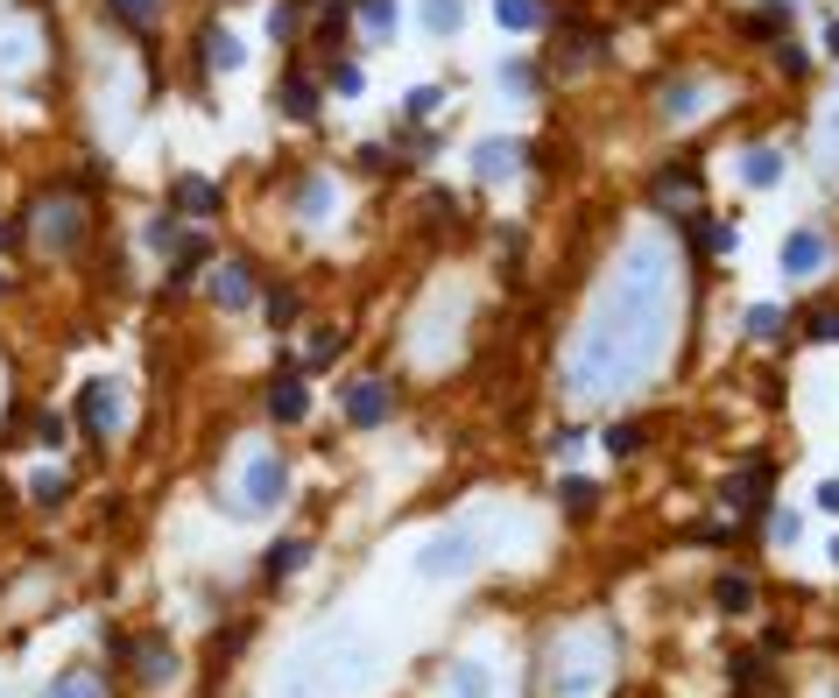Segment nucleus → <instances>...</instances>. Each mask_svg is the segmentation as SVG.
<instances>
[{
  "instance_id": "nucleus-1",
  "label": "nucleus",
  "mask_w": 839,
  "mask_h": 698,
  "mask_svg": "<svg viewBox=\"0 0 839 698\" xmlns=\"http://www.w3.org/2000/svg\"><path fill=\"white\" fill-rule=\"evenodd\" d=\"M670 324H678V261L656 233L621 247V269H613L599 310L586 318L572 360H564V395L579 403H607V395L635 389L670 346Z\"/></svg>"
},
{
  "instance_id": "nucleus-2",
  "label": "nucleus",
  "mask_w": 839,
  "mask_h": 698,
  "mask_svg": "<svg viewBox=\"0 0 839 698\" xmlns=\"http://www.w3.org/2000/svg\"><path fill=\"white\" fill-rule=\"evenodd\" d=\"M613 677V642L599 628H572L550 649V698H599Z\"/></svg>"
},
{
  "instance_id": "nucleus-3",
  "label": "nucleus",
  "mask_w": 839,
  "mask_h": 698,
  "mask_svg": "<svg viewBox=\"0 0 839 698\" xmlns=\"http://www.w3.org/2000/svg\"><path fill=\"white\" fill-rule=\"evenodd\" d=\"M473 564H479V537H473V529H438V537L416 551V578L438 586V578H459V572H473Z\"/></svg>"
},
{
  "instance_id": "nucleus-4",
  "label": "nucleus",
  "mask_w": 839,
  "mask_h": 698,
  "mask_svg": "<svg viewBox=\"0 0 839 698\" xmlns=\"http://www.w3.org/2000/svg\"><path fill=\"white\" fill-rule=\"evenodd\" d=\"M282 494H290V473H282L276 452H247V466H240V509L268 515L282 509Z\"/></svg>"
},
{
  "instance_id": "nucleus-5",
  "label": "nucleus",
  "mask_w": 839,
  "mask_h": 698,
  "mask_svg": "<svg viewBox=\"0 0 839 698\" xmlns=\"http://www.w3.org/2000/svg\"><path fill=\"white\" fill-rule=\"evenodd\" d=\"M36 233H42L50 247H78L85 205H78V198H42V205H36Z\"/></svg>"
},
{
  "instance_id": "nucleus-6",
  "label": "nucleus",
  "mask_w": 839,
  "mask_h": 698,
  "mask_svg": "<svg viewBox=\"0 0 839 698\" xmlns=\"http://www.w3.org/2000/svg\"><path fill=\"white\" fill-rule=\"evenodd\" d=\"M78 409H85V430H93V438H113L120 430V389L113 381H85Z\"/></svg>"
},
{
  "instance_id": "nucleus-7",
  "label": "nucleus",
  "mask_w": 839,
  "mask_h": 698,
  "mask_svg": "<svg viewBox=\"0 0 839 698\" xmlns=\"http://www.w3.org/2000/svg\"><path fill=\"white\" fill-rule=\"evenodd\" d=\"M826 261H832V247H826V233H812V226H804V233H790V241H783V275H818V269H826Z\"/></svg>"
},
{
  "instance_id": "nucleus-8",
  "label": "nucleus",
  "mask_w": 839,
  "mask_h": 698,
  "mask_svg": "<svg viewBox=\"0 0 839 698\" xmlns=\"http://www.w3.org/2000/svg\"><path fill=\"white\" fill-rule=\"evenodd\" d=\"M438 691H445V698H494V671H487L479 657H459V663H445Z\"/></svg>"
},
{
  "instance_id": "nucleus-9",
  "label": "nucleus",
  "mask_w": 839,
  "mask_h": 698,
  "mask_svg": "<svg viewBox=\"0 0 839 698\" xmlns=\"http://www.w3.org/2000/svg\"><path fill=\"white\" fill-rule=\"evenodd\" d=\"M170 205H177V212H191V219H212V212H219V191H212V176H177Z\"/></svg>"
},
{
  "instance_id": "nucleus-10",
  "label": "nucleus",
  "mask_w": 839,
  "mask_h": 698,
  "mask_svg": "<svg viewBox=\"0 0 839 698\" xmlns=\"http://www.w3.org/2000/svg\"><path fill=\"white\" fill-rule=\"evenodd\" d=\"M346 417L360 430H374V424L388 417V389H381V381H353V389H346Z\"/></svg>"
},
{
  "instance_id": "nucleus-11",
  "label": "nucleus",
  "mask_w": 839,
  "mask_h": 698,
  "mask_svg": "<svg viewBox=\"0 0 839 698\" xmlns=\"http://www.w3.org/2000/svg\"><path fill=\"white\" fill-rule=\"evenodd\" d=\"M247 296H254V275H247V261H219V269H212V304L240 310Z\"/></svg>"
},
{
  "instance_id": "nucleus-12",
  "label": "nucleus",
  "mask_w": 839,
  "mask_h": 698,
  "mask_svg": "<svg viewBox=\"0 0 839 698\" xmlns=\"http://www.w3.org/2000/svg\"><path fill=\"white\" fill-rule=\"evenodd\" d=\"M268 409H276L282 424H304V409H311V389H304V375H282L276 389H268Z\"/></svg>"
},
{
  "instance_id": "nucleus-13",
  "label": "nucleus",
  "mask_w": 839,
  "mask_h": 698,
  "mask_svg": "<svg viewBox=\"0 0 839 698\" xmlns=\"http://www.w3.org/2000/svg\"><path fill=\"white\" fill-rule=\"evenodd\" d=\"M769 480H776V473L755 458V466H741V480H727V501H733V509H762V501H769Z\"/></svg>"
},
{
  "instance_id": "nucleus-14",
  "label": "nucleus",
  "mask_w": 839,
  "mask_h": 698,
  "mask_svg": "<svg viewBox=\"0 0 839 698\" xmlns=\"http://www.w3.org/2000/svg\"><path fill=\"white\" fill-rule=\"evenodd\" d=\"M515 162H522V142H508V135H494V142L473 148V170H479V176H508Z\"/></svg>"
},
{
  "instance_id": "nucleus-15",
  "label": "nucleus",
  "mask_w": 839,
  "mask_h": 698,
  "mask_svg": "<svg viewBox=\"0 0 839 698\" xmlns=\"http://www.w3.org/2000/svg\"><path fill=\"white\" fill-rule=\"evenodd\" d=\"M494 22L508 36H530V28H544V0H494Z\"/></svg>"
},
{
  "instance_id": "nucleus-16",
  "label": "nucleus",
  "mask_w": 839,
  "mask_h": 698,
  "mask_svg": "<svg viewBox=\"0 0 839 698\" xmlns=\"http://www.w3.org/2000/svg\"><path fill=\"white\" fill-rule=\"evenodd\" d=\"M240 57H247V42H240L233 28H205V64L212 71H233Z\"/></svg>"
},
{
  "instance_id": "nucleus-17",
  "label": "nucleus",
  "mask_w": 839,
  "mask_h": 698,
  "mask_svg": "<svg viewBox=\"0 0 839 698\" xmlns=\"http://www.w3.org/2000/svg\"><path fill=\"white\" fill-rule=\"evenodd\" d=\"M713 600L727 607V614H747V607H755V578H747V572H727V578L713 586Z\"/></svg>"
},
{
  "instance_id": "nucleus-18",
  "label": "nucleus",
  "mask_w": 839,
  "mask_h": 698,
  "mask_svg": "<svg viewBox=\"0 0 839 698\" xmlns=\"http://www.w3.org/2000/svg\"><path fill=\"white\" fill-rule=\"evenodd\" d=\"M42 698H107V685H99V671H85V663H78V671H64Z\"/></svg>"
},
{
  "instance_id": "nucleus-19",
  "label": "nucleus",
  "mask_w": 839,
  "mask_h": 698,
  "mask_svg": "<svg viewBox=\"0 0 839 698\" xmlns=\"http://www.w3.org/2000/svg\"><path fill=\"white\" fill-rule=\"evenodd\" d=\"M692 198H698V184H692V176H678V170H670V176H656V205H664V212H692Z\"/></svg>"
},
{
  "instance_id": "nucleus-20",
  "label": "nucleus",
  "mask_w": 839,
  "mask_h": 698,
  "mask_svg": "<svg viewBox=\"0 0 839 698\" xmlns=\"http://www.w3.org/2000/svg\"><path fill=\"white\" fill-rule=\"evenodd\" d=\"M790 22H798V14H790V8H783V0H762V8H755V14H747V36H769V42H776V36H783V28H790Z\"/></svg>"
},
{
  "instance_id": "nucleus-21",
  "label": "nucleus",
  "mask_w": 839,
  "mask_h": 698,
  "mask_svg": "<svg viewBox=\"0 0 839 698\" xmlns=\"http://www.w3.org/2000/svg\"><path fill=\"white\" fill-rule=\"evenodd\" d=\"M170 255H177V261H170V282H184V275H191V269H198V261H205V255H212V241H205V233H184V241H177V247H170Z\"/></svg>"
},
{
  "instance_id": "nucleus-22",
  "label": "nucleus",
  "mask_w": 839,
  "mask_h": 698,
  "mask_svg": "<svg viewBox=\"0 0 839 698\" xmlns=\"http://www.w3.org/2000/svg\"><path fill=\"white\" fill-rule=\"evenodd\" d=\"M353 14L367 36H396V0H353Z\"/></svg>"
},
{
  "instance_id": "nucleus-23",
  "label": "nucleus",
  "mask_w": 839,
  "mask_h": 698,
  "mask_svg": "<svg viewBox=\"0 0 839 698\" xmlns=\"http://www.w3.org/2000/svg\"><path fill=\"white\" fill-rule=\"evenodd\" d=\"M459 22H466V0H424V28H430V36H452Z\"/></svg>"
},
{
  "instance_id": "nucleus-24",
  "label": "nucleus",
  "mask_w": 839,
  "mask_h": 698,
  "mask_svg": "<svg viewBox=\"0 0 839 698\" xmlns=\"http://www.w3.org/2000/svg\"><path fill=\"white\" fill-rule=\"evenodd\" d=\"M22 64H36V36H28V28H8V36H0V71H22Z\"/></svg>"
},
{
  "instance_id": "nucleus-25",
  "label": "nucleus",
  "mask_w": 839,
  "mask_h": 698,
  "mask_svg": "<svg viewBox=\"0 0 839 698\" xmlns=\"http://www.w3.org/2000/svg\"><path fill=\"white\" fill-rule=\"evenodd\" d=\"M741 176H747V184H776V176H783V156H776V148H747Z\"/></svg>"
},
{
  "instance_id": "nucleus-26",
  "label": "nucleus",
  "mask_w": 839,
  "mask_h": 698,
  "mask_svg": "<svg viewBox=\"0 0 839 698\" xmlns=\"http://www.w3.org/2000/svg\"><path fill=\"white\" fill-rule=\"evenodd\" d=\"M282 113H290V121H311V113H318V93H311V78H290V85H282Z\"/></svg>"
},
{
  "instance_id": "nucleus-27",
  "label": "nucleus",
  "mask_w": 839,
  "mask_h": 698,
  "mask_svg": "<svg viewBox=\"0 0 839 698\" xmlns=\"http://www.w3.org/2000/svg\"><path fill=\"white\" fill-rule=\"evenodd\" d=\"M692 241L706 247V255H733V247H741V233H733V226H713V219H698V226H692Z\"/></svg>"
},
{
  "instance_id": "nucleus-28",
  "label": "nucleus",
  "mask_w": 839,
  "mask_h": 698,
  "mask_svg": "<svg viewBox=\"0 0 839 698\" xmlns=\"http://www.w3.org/2000/svg\"><path fill=\"white\" fill-rule=\"evenodd\" d=\"M698 107H706V93H698V85H670V93H664V113H670V121H692Z\"/></svg>"
},
{
  "instance_id": "nucleus-29",
  "label": "nucleus",
  "mask_w": 839,
  "mask_h": 698,
  "mask_svg": "<svg viewBox=\"0 0 839 698\" xmlns=\"http://www.w3.org/2000/svg\"><path fill=\"white\" fill-rule=\"evenodd\" d=\"M296 212H304V219H325V212H332V184H325V176H311V184L296 191Z\"/></svg>"
},
{
  "instance_id": "nucleus-30",
  "label": "nucleus",
  "mask_w": 839,
  "mask_h": 698,
  "mask_svg": "<svg viewBox=\"0 0 839 698\" xmlns=\"http://www.w3.org/2000/svg\"><path fill=\"white\" fill-rule=\"evenodd\" d=\"M113 8H120V22H127V28H148L162 14V0H113Z\"/></svg>"
},
{
  "instance_id": "nucleus-31",
  "label": "nucleus",
  "mask_w": 839,
  "mask_h": 698,
  "mask_svg": "<svg viewBox=\"0 0 839 698\" xmlns=\"http://www.w3.org/2000/svg\"><path fill=\"white\" fill-rule=\"evenodd\" d=\"M142 677H148V685L177 677V657H170V649H142Z\"/></svg>"
},
{
  "instance_id": "nucleus-32",
  "label": "nucleus",
  "mask_w": 839,
  "mask_h": 698,
  "mask_svg": "<svg viewBox=\"0 0 839 698\" xmlns=\"http://www.w3.org/2000/svg\"><path fill=\"white\" fill-rule=\"evenodd\" d=\"M304 558H311V543H276V551H268V572L282 578V572H296Z\"/></svg>"
},
{
  "instance_id": "nucleus-33",
  "label": "nucleus",
  "mask_w": 839,
  "mask_h": 698,
  "mask_svg": "<svg viewBox=\"0 0 839 698\" xmlns=\"http://www.w3.org/2000/svg\"><path fill=\"white\" fill-rule=\"evenodd\" d=\"M360 85H367V78H360V64H346V57H339V64H332V93H339V99H360Z\"/></svg>"
},
{
  "instance_id": "nucleus-34",
  "label": "nucleus",
  "mask_w": 839,
  "mask_h": 698,
  "mask_svg": "<svg viewBox=\"0 0 839 698\" xmlns=\"http://www.w3.org/2000/svg\"><path fill=\"white\" fill-rule=\"evenodd\" d=\"M747 332H755V339H769V332H783V310H769V304H755V310H747Z\"/></svg>"
},
{
  "instance_id": "nucleus-35",
  "label": "nucleus",
  "mask_w": 839,
  "mask_h": 698,
  "mask_svg": "<svg viewBox=\"0 0 839 698\" xmlns=\"http://www.w3.org/2000/svg\"><path fill=\"white\" fill-rule=\"evenodd\" d=\"M268 324H296V290H276V296H268Z\"/></svg>"
},
{
  "instance_id": "nucleus-36",
  "label": "nucleus",
  "mask_w": 839,
  "mask_h": 698,
  "mask_svg": "<svg viewBox=\"0 0 839 698\" xmlns=\"http://www.w3.org/2000/svg\"><path fill=\"white\" fill-rule=\"evenodd\" d=\"M28 494H36V501H57V494H64V473H36V480H28Z\"/></svg>"
},
{
  "instance_id": "nucleus-37",
  "label": "nucleus",
  "mask_w": 839,
  "mask_h": 698,
  "mask_svg": "<svg viewBox=\"0 0 839 698\" xmlns=\"http://www.w3.org/2000/svg\"><path fill=\"white\" fill-rule=\"evenodd\" d=\"M530 85H536L530 64H508V71H501V93H530Z\"/></svg>"
},
{
  "instance_id": "nucleus-38",
  "label": "nucleus",
  "mask_w": 839,
  "mask_h": 698,
  "mask_svg": "<svg viewBox=\"0 0 839 698\" xmlns=\"http://www.w3.org/2000/svg\"><path fill=\"white\" fill-rule=\"evenodd\" d=\"M607 444H613V452H635L642 430H635V424H613V430H607Z\"/></svg>"
},
{
  "instance_id": "nucleus-39",
  "label": "nucleus",
  "mask_w": 839,
  "mask_h": 698,
  "mask_svg": "<svg viewBox=\"0 0 839 698\" xmlns=\"http://www.w3.org/2000/svg\"><path fill=\"white\" fill-rule=\"evenodd\" d=\"M564 509H593V487L586 480H564Z\"/></svg>"
},
{
  "instance_id": "nucleus-40",
  "label": "nucleus",
  "mask_w": 839,
  "mask_h": 698,
  "mask_svg": "<svg viewBox=\"0 0 839 698\" xmlns=\"http://www.w3.org/2000/svg\"><path fill=\"white\" fill-rule=\"evenodd\" d=\"M769 537L776 543H798V515H769Z\"/></svg>"
},
{
  "instance_id": "nucleus-41",
  "label": "nucleus",
  "mask_w": 839,
  "mask_h": 698,
  "mask_svg": "<svg viewBox=\"0 0 839 698\" xmlns=\"http://www.w3.org/2000/svg\"><path fill=\"white\" fill-rule=\"evenodd\" d=\"M268 36H276V42H282V36H296V14H290V8H276V14H268Z\"/></svg>"
},
{
  "instance_id": "nucleus-42",
  "label": "nucleus",
  "mask_w": 839,
  "mask_h": 698,
  "mask_svg": "<svg viewBox=\"0 0 839 698\" xmlns=\"http://www.w3.org/2000/svg\"><path fill=\"white\" fill-rule=\"evenodd\" d=\"M812 339H839V310H818V318H812Z\"/></svg>"
},
{
  "instance_id": "nucleus-43",
  "label": "nucleus",
  "mask_w": 839,
  "mask_h": 698,
  "mask_svg": "<svg viewBox=\"0 0 839 698\" xmlns=\"http://www.w3.org/2000/svg\"><path fill=\"white\" fill-rule=\"evenodd\" d=\"M818 509H832V515H839V480H826V487H818Z\"/></svg>"
},
{
  "instance_id": "nucleus-44",
  "label": "nucleus",
  "mask_w": 839,
  "mask_h": 698,
  "mask_svg": "<svg viewBox=\"0 0 839 698\" xmlns=\"http://www.w3.org/2000/svg\"><path fill=\"white\" fill-rule=\"evenodd\" d=\"M0 698H14V685H8V677H0Z\"/></svg>"
},
{
  "instance_id": "nucleus-45",
  "label": "nucleus",
  "mask_w": 839,
  "mask_h": 698,
  "mask_svg": "<svg viewBox=\"0 0 839 698\" xmlns=\"http://www.w3.org/2000/svg\"><path fill=\"white\" fill-rule=\"evenodd\" d=\"M832 558H839V543H832Z\"/></svg>"
}]
</instances>
